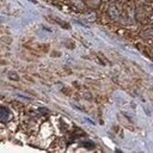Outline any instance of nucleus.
<instances>
[{
	"label": "nucleus",
	"mask_w": 153,
	"mask_h": 153,
	"mask_svg": "<svg viewBox=\"0 0 153 153\" xmlns=\"http://www.w3.org/2000/svg\"><path fill=\"white\" fill-rule=\"evenodd\" d=\"M0 65H7V61H5V60H0Z\"/></svg>",
	"instance_id": "obj_1"
}]
</instances>
